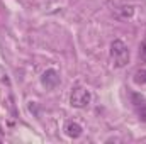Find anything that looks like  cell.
<instances>
[{"label":"cell","instance_id":"9c48e42d","mask_svg":"<svg viewBox=\"0 0 146 144\" xmlns=\"http://www.w3.org/2000/svg\"><path fill=\"white\" fill-rule=\"evenodd\" d=\"M0 143H2V139H0Z\"/></svg>","mask_w":146,"mask_h":144},{"label":"cell","instance_id":"ba28073f","mask_svg":"<svg viewBox=\"0 0 146 144\" xmlns=\"http://www.w3.org/2000/svg\"><path fill=\"white\" fill-rule=\"evenodd\" d=\"M139 58L143 61H146V41H143L141 46H139Z\"/></svg>","mask_w":146,"mask_h":144},{"label":"cell","instance_id":"7a4b0ae2","mask_svg":"<svg viewBox=\"0 0 146 144\" xmlns=\"http://www.w3.org/2000/svg\"><path fill=\"white\" fill-rule=\"evenodd\" d=\"M90 102H92V95H90V92L87 88H83V87H75L73 88L72 95H70V104L73 107L83 108L87 107Z\"/></svg>","mask_w":146,"mask_h":144},{"label":"cell","instance_id":"277c9868","mask_svg":"<svg viewBox=\"0 0 146 144\" xmlns=\"http://www.w3.org/2000/svg\"><path fill=\"white\" fill-rule=\"evenodd\" d=\"M133 14H134V7L133 5H121V7L115 9V17L121 19V20H126V19L133 17Z\"/></svg>","mask_w":146,"mask_h":144},{"label":"cell","instance_id":"5b68a950","mask_svg":"<svg viewBox=\"0 0 146 144\" xmlns=\"http://www.w3.org/2000/svg\"><path fill=\"white\" fill-rule=\"evenodd\" d=\"M133 102H134V107L138 110V114L146 119V100L141 97V95H138V93H133Z\"/></svg>","mask_w":146,"mask_h":144},{"label":"cell","instance_id":"6da1fadb","mask_svg":"<svg viewBox=\"0 0 146 144\" xmlns=\"http://www.w3.org/2000/svg\"><path fill=\"white\" fill-rule=\"evenodd\" d=\"M110 61L114 68H124L129 63V49L121 39H115L110 44Z\"/></svg>","mask_w":146,"mask_h":144},{"label":"cell","instance_id":"8992f818","mask_svg":"<svg viewBox=\"0 0 146 144\" xmlns=\"http://www.w3.org/2000/svg\"><path fill=\"white\" fill-rule=\"evenodd\" d=\"M65 131H66V134L73 137V139H76V137H80L82 136V126L80 124H76V122H68L66 124V127H65Z\"/></svg>","mask_w":146,"mask_h":144},{"label":"cell","instance_id":"52a82bcc","mask_svg":"<svg viewBox=\"0 0 146 144\" xmlns=\"http://www.w3.org/2000/svg\"><path fill=\"white\" fill-rule=\"evenodd\" d=\"M136 81L138 83H146V70H139L136 73Z\"/></svg>","mask_w":146,"mask_h":144},{"label":"cell","instance_id":"3957f363","mask_svg":"<svg viewBox=\"0 0 146 144\" xmlns=\"http://www.w3.org/2000/svg\"><path fill=\"white\" fill-rule=\"evenodd\" d=\"M58 81H60V76H58V73L54 70H48L42 75V85L46 88H54L58 85Z\"/></svg>","mask_w":146,"mask_h":144}]
</instances>
